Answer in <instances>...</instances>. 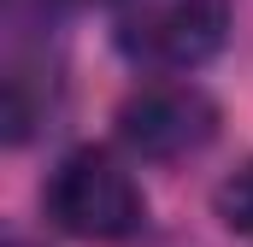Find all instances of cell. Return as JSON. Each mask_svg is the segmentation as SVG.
Segmentation results:
<instances>
[{
	"mask_svg": "<svg viewBox=\"0 0 253 247\" xmlns=\"http://www.w3.org/2000/svg\"><path fill=\"white\" fill-rule=\"evenodd\" d=\"M47 218L77 242H124L147 224V200L124 165L106 147H77L53 165V177L42 188Z\"/></svg>",
	"mask_w": 253,
	"mask_h": 247,
	"instance_id": "cell-1",
	"label": "cell"
},
{
	"mask_svg": "<svg viewBox=\"0 0 253 247\" xmlns=\"http://www.w3.org/2000/svg\"><path fill=\"white\" fill-rule=\"evenodd\" d=\"M112 36L129 65L194 71L230 36V0H118Z\"/></svg>",
	"mask_w": 253,
	"mask_h": 247,
	"instance_id": "cell-2",
	"label": "cell"
},
{
	"mask_svg": "<svg viewBox=\"0 0 253 247\" xmlns=\"http://www.w3.org/2000/svg\"><path fill=\"white\" fill-rule=\"evenodd\" d=\"M118 135L141 159H189L218 135V106L194 82H147L118 106Z\"/></svg>",
	"mask_w": 253,
	"mask_h": 247,
	"instance_id": "cell-3",
	"label": "cell"
},
{
	"mask_svg": "<svg viewBox=\"0 0 253 247\" xmlns=\"http://www.w3.org/2000/svg\"><path fill=\"white\" fill-rule=\"evenodd\" d=\"M218 218H224L230 230H248V236H253V159L218 188Z\"/></svg>",
	"mask_w": 253,
	"mask_h": 247,
	"instance_id": "cell-4",
	"label": "cell"
},
{
	"mask_svg": "<svg viewBox=\"0 0 253 247\" xmlns=\"http://www.w3.org/2000/svg\"><path fill=\"white\" fill-rule=\"evenodd\" d=\"M6 247H36V242H30V236H6Z\"/></svg>",
	"mask_w": 253,
	"mask_h": 247,
	"instance_id": "cell-5",
	"label": "cell"
}]
</instances>
